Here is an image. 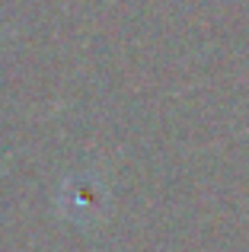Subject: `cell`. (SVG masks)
Wrapping results in <instances>:
<instances>
[{
	"label": "cell",
	"instance_id": "cell-1",
	"mask_svg": "<svg viewBox=\"0 0 249 252\" xmlns=\"http://www.w3.org/2000/svg\"><path fill=\"white\" fill-rule=\"evenodd\" d=\"M102 201H106V191L96 179H87V176H77V179H67L64 182V191L58 198L61 211L70 217V220H93L96 214L102 211Z\"/></svg>",
	"mask_w": 249,
	"mask_h": 252
}]
</instances>
